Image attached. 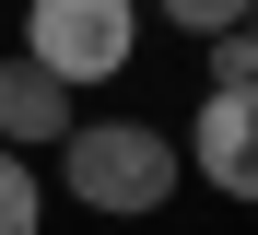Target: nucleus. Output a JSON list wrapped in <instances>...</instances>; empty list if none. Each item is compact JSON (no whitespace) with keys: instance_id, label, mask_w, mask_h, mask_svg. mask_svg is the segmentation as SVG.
<instances>
[{"instance_id":"1","label":"nucleus","mask_w":258,"mask_h":235,"mask_svg":"<svg viewBox=\"0 0 258 235\" xmlns=\"http://www.w3.org/2000/svg\"><path fill=\"white\" fill-rule=\"evenodd\" d=\"M59 176H71V200H82V212H117V223H141V212H164V200H176L188 153H176L153 118H71V141H59Z\"/></svg>"},{"instance_id":"2","label":"nucleus","mask_w":258,"mask_h":235,"mask_svg":"<svg viewBox=\"0 0 258 235\" xmlns=\"http://www.w3.org/2000/svg\"><path fill=\"white\" fill-rule=\"evenodd\" d=\"M141 47V0H35L24 12V59L47 82H117Z\"/></svg>"},{"instance_id":"3","label":"nucleus","mask_w":258,"mask_h":235,"mask_svg":"<svg viewBox=\"0 0 258 235\" xmlns=\"http://www.w3.org/2000/svg\"><path fill=\"white\" fill-rule=\"evenodd\" d=\"M188 165L223 188V200H258V82H211V94H200Z\"/></svg>"},{"instance_id":"4","label":"nucleus","mask_w":258,"mask_h":235,"mask_svg":"<svg viewBox=\"0 0 258 235\" xmlns=\"http://www.w3.org/2000/svg\"><path fill=\"white\" fill-rule=\"evenodd\" d=\"M71 141V82H47L35 59H0V153H59Z\"/></svg>"},{"instance_id":"5","label":"nucleus","mask_w":258,"mask_h":235,"mask_svg":"<svg viewBox=\"0 0 258 235\" xmlns=\"http://www.w3.org/2000/svg\"><path fill=\"white\" fill-rule=\"evenodd\" d=\"M35 223H47V188L24 153H0V235H35Z\"/></svg>"},{"instance_id":"6","label":"nucleus","mask_w":258,"mask_h":235,"mask_svg":"<svg viewBox=\"0 0 258 235\" xmlns=\"http://www.w3.org/2000/svg\"><path fill=\"white\" fill-rule=\"evenodd\" d=\"M153 12L176 24V35H235V24L258 12V0H153Z\"/></svg>"},{"instance_id":"7","label":"nucleus","mask_w":258,"mask_h":235,"mask_svg":"<svg viewBox=\"0 0 258 235\" xmlns=\"http://www.w3.org/2000/svg\"><path fill=\"white\" fill-rule=\"evenodd\" d=\"M211 82H258V12L235 35H211Z\"/></svg>"}]
</instances>
